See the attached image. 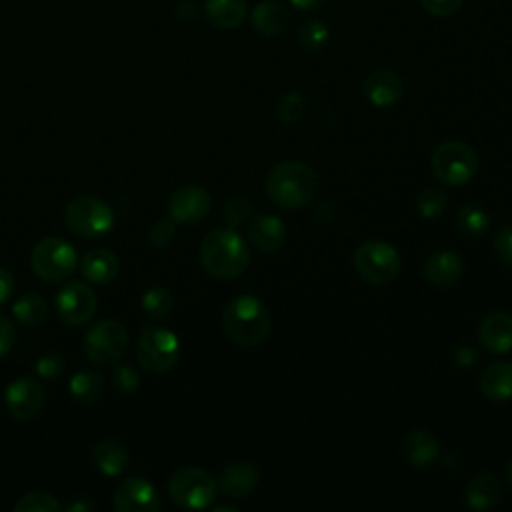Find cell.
I'll list each match as a JSON object with an SVG mask.
<instances>
[{"label": "cell", "instance_id": "1", "mask_svg": "<svg viewBox=\"0 0 512 512\" xmlns=\"http://www.w3.org/2000/svg\"><path fill=\"white\" fill-rule=\"evenodd\" d=\"M264 186L268 198L276 206L284 210H296L312 202L320 182L316 170L306 162L282 160L270 168Z\"/></svg>", "mask_w": 512, "mask_h": 512}, {"label": "cell", "instance_id": "2", "mask_svg": "<svg viewBox=\"0 0 512 512\" xmlns=\"http://www.w3.org/2000/svg\"><path fill=\"white\" fill-rule=\"evenodd\" d=\"M200 262L210 276L232 280L250 264V252L234 228H216L200 242Z\"/></svg>", "mask_w": 512, "mask_h": 512}, {"label": "cell", "instance_id": "3", "mask_svg": "<svg viewBox=\"0 0 512 512\" xmlns=\"http://www.w3.org/2000/svg\"><path fill=\"white\" fill-rule=\"evenodd\" d=\"M270 312L256 296H236L222 312V330L238 346H256L270 332Z\"/></svg>", "mask_w": 512, "mask_h": 512}, {"label": "cell", "instance_id": "4", "mask_svg": "<svg viewBox=\"0 0 512 512\" xmlns=\"http://www.w3.org/2000/svg\"><path fill=\"white\" fill-rule=\"evenodd\" d=\"M354 270L358 276L374 286L390 284L400 272V254L398 250L384 240H366L362 242L352 256Z\"/></svg>", "mask_w": 512, "mask_h": 512}, {"label": "cell", "instance_id": "5", "mask_svg": "<svg viewBox=\"0 0 512 512\" xmlns=\"http://www.w3.org/2000/svg\"><path fill=\"white\" fill-rule=\"evenodd\" d=\"M64 220L72 234L80 238H100L114 226L112 208L98 196L82 194L72 198L64 208Z\"/></svg>", "mask_w": 512, "mask_h": 512}, {"label": "cell", "instance_id": "6", "mask_svg": "<svg viewBox=\"0 0 512 512\" xmlns=\"http://www.w3.org/2000/svg\"><path fill=\"white\" fill-rule=\"evenodd\" d=\"M434 176L446 186H462L472 180L478 168L476 152L462 140H448L436 146L430 158Z\"/></svg>", "mask_w": 512, "mask_h": 512}, {"label": "cell", "instance_id": "7", "mask_svg": "<svg viewBox=\"0 0 512 512\" xmlns=\"http://www.w3.org/2000/svg\"><path fill=\"white\" fill-rule=\"evenodd\" d=\"M30 266L44 282H62L78 266V256L72 244L58 236L42 238L30 254Z\"/></svg>", "mask_w": 512, "mask_h": 512}, {"label": "cell", "instance_id": "8", "mask_svg": "<svg viewBox=\"0 0 512 512\" xmlns=\"http://www.w3.org/2000/svg\"><path fill=\"white\" fill-rule=\"evenodd\" d=\"M168 492L176 506L186 510H202L210 506L216 496V480L202 468L186 466L170 476Z\"/></svg>", "mask_w": 512, "mask_h": 512}, {"label": "cell", "instance_id": "9", "mask_svg": "<svg viewBox=\"0 0 512 512\" xmlns=\"http://www.w3.org/2000/svg\"><path fill=\"white\" fill-rule=\"evenodd\" d=\"M180 354V342L176 334L162 326H148L142 330L136 356L144 370L162 374L168 372L176 362Z\"/></svg>", "mask_w": 512, "mask_h": 512}, {"label": "cell", "instance_id": "10", "mask_svg": "<svg viewBox=\"0 0 512 512\" xmlns=\"http://www.w3.org/2000/svg\"><path fill=\"white\" fill-rule=\"evenodd\" d=\"M82 346L92 362L102 366L114 364L128 348V330L118 320H100L86 332Z\"/></svg>", "mask_w": 512, "mask_h": 512}, {"label": "cell", "instance_id": "11", "mask_svg": "<svg viewBox=\"0 0 512 512\" xmlns=\"http://www.w3.org/2000/svg\"><path fill=\"white\" fill-rule=\"evenodd\" d=\"M98 308L96 292L82 284V282H70L56 294V312L62 322L70 326H80L92 320Z\"/></svg>", "mask_w": 512, "mask_h": 512}, {"label": "cell", "instance_id": "12", "mask_svg": "<svg viewBox=\"0 0 512 512\" xmlns=\"http://www.w3.org/2000/svg\"><path fill=\"white\" fill-rule=\"evenodd\" d=\"M210 204V194L202 186L186 184L172 192L168 200V210L170 218L176 224H196L208 214Z\"/></svg>", "mask_w": 512, "mask_h": 512}, {"label": "cell", "instance_id": "13", "mask_svg": "<svg viewBox=\"0 0 512 512\" xmlns=\"http://www.w3.org/2000/svg\"><path fill=\"white\" fill-rule=\"evenodd\" d=\"M114 508L118 512H154L160 508V498L148 480L128 478L114 492Z\"/></svg>", "mask_w": 512, "mask_h": 512}, {"label": "cell", "instance_id": "14", "mask_svg": "<svg viewBox=\"0 0 512 512\" xmlns=\"http://www.w3.org/2000/svg\"><path fill=\"white\" fill-rule=\"evenodd\" d=\"M6 408L18 420L38 416L44 406V388L32 378H18L6 388Z\"/></svg>", "mask_w": 512, "mask_h": 512}, {"label": "cell", "instance_id": "15", "mask_svg": "<svg viewBox=\"0 0 512 512\" xmlns=\"http://www.w3.org/2000/svg\"><path fill=\"white\" fill-rule=\"evenodd\" d=\"M478 342L490 354H506L512 350V314L496 310L486 314L478 324Z\"/></svg>", "mask_w": 512, "mask_h": 512}, {"label": "cell", "instance_id": "16", "mask_svg": "<svg viewBox=\"0 0 512 512\" xmlns=\"http://www.w3.org/2000/svg\"><path fill=\"white\" fill-rule=\"evenodd\" d=\"M362 90L370 104L378 108H388L402 98L404 84L396 72L388 68H378L366 76Z\"/></svg>", "mask_w": 512, "mask_h": 512}, {"label": "cell", "instance_id": "17", "mask_svg": "<svg viewBox=\"0 0 512 512\" xmlns=\"http://www.w3.org/2000/svg\"><path fill=\"white\" fill-rule=\"evenodd\" d=\"M400 452H402V458L412 468L422 470V468H430L440 458V442L432 432L416 428L402 438Z\"/></svg>", "mask_w": 512, "mask_h": 512}, {"label": "cell", "instance_id": "18", "mask_svg": "<svg viewBox=\"0 0 512 512\" xmlns=\"http://www.w3.org/2000/svg\"><path fill=\"white\" fill-rule=\"evenodd\" d=\"M422 274L428 280V284L436 288H448L462 278L464 262L452 250H436L426 258Z\"/></svg>", "mask_w": 512, "mask_h": 512}, {"label": "cell", "instance_id": "19", "mask_svg": "<svg viewBox=\"0 0 512 512\" xmlns=\"http://www.w3.org/2000/svg\"><path fill=\"white\" fill-rule=\"evenodd\" d=\"M258 470L246 460H232L228 462L220 476L218 488L230 498H246L258 486Z\"/></svg>", "mask_w": 512, "mask_h": 512}, {"label": "cell", "instance_id": "20", "mask_svg": "<svg viewBox=\"0 0 512 512\" xmlns=\"http://www.w3.org/2000/svg\"><path fill=\"white\" fill-rule=\"evenodd\" d=\"M504 496L502 480L492 472H478L466 484V504L474 510H492Z\"/></svg>", "mask_w": 512, "mask_h": 512}, {"label": "cell", "instance_id": "21", "mask_svg": "<svg viewBox=\"0 0 512 512\" xmlns=\"http://www.w3.org/2000/svg\"><path fill=\"white\" fill-rule=\"evenodd\" d=\"M286 226L278 216H258L248 226V240L262 252H276L286 242Z\"/></svg>", "mask_w": 512, "mask_h": 512}, {"label": "cell", "instance_id": "22", "mask_svg": "<svg viewBox=\"0 0 512 512\" xmlns=\"http://www.w3.org/2000/svg\"><path fill=\"white\" fill-rule=\"evenodd\" d=\"M480 392L492 402L512 398V360H498L486 366L480 374Z\"/></svg>", "mask_w": 512, "mask_h": 512}, {"label": "cell", "instance_id": "23", "mask_svg": "<svg viewBox=\"0 0 512 512\" xmlns=\"http://www.w3.org/2000/svg\"><path fill=\"white\" fill-rule=\"evenodd\" d=\"M250 18H252V26L258 34H262L266 38H274L288 28L290 10L276 0H266V2H260L254 6Z\"/></svg>", "mask_w": 512, "mask_h": 512}, {"label": "cell", "instance_id": "24", "mask_svg": "<svg viewBox=\"0 0 512 512\" xmlns=\"http://www.w3.org/2000/svg\"><path fill=\"white\" fill-rule=\"evenodd\" d=\"M118 258L114 252L106 250V248H96L84 254V258L80 260V272L86 280L94 282V284H108L110 280L116 278L118 274Z\"/></svg>", "mask_w": 512, "mask_h": 512}, {"label": "cell", "instance_id": "25", "mask_svg": "<svg viewBox=\"0 0 512 512\" xmlns=\"http://www.w3.org/2000/svg\"><path fill=\"white\" fill-rule=\"evenodd\" d=\"M204 12L216 28L234 30L246 20L248 6L246 0H206Z\"/></svg>", "mask_w": 512, "mask_h": 512}, {"label": "cell", "instance_id": "26", "mask_svg": "<svg viewBox=\"0 0 512 512\" xmlns=\"http://www.w3.org/2000/svg\"><path fill=\"white\" fill-rule=\"evenodd\" d=\"M128 460V450L116 440H104L92 452V462L104 476L122 474L128 466Z\"/></svg>", "mask_w": 512, "mask_h": 512}, {"label": "cell", "instance_id": "27", "mask_svg": "<svg viewBox=\"0 0 512 512\" xmlns=\"http://www.w3.org/2000/svg\"><path fill=\"white\" fill-rule=\"evenodd\" d=\"M454 222L460 234L468 238H480L490 226V214L478 204H464L458 208Z\"/></svg>", "mask_w": 512, "mask_h": 512}, {"label": "cell", "instance_id": "28", "mask_svg": "<svg viewBox=\"0 0 512 512\" xmlns=\"http://www.w3.org/2000/svg\"><path fill=\"white\" fill-rule=\"evenodd\" d=\"M104 392V380L100 374L84 370L70 378V394L80 404H94Z\"/></svg>", "mask_w": 512, "mask_h": 512}, {"label": "cell", "instance_id": "29", "mask_svg": "<svg viewBox=\"0 0 512 512\" xmlns=\"http://www.w3.org/2000/svg\"><path fill=\"white\" fill-rule=\"evenodd\" d=\"M46 312H48V304L36 292H28L20 296L12 306V314L24 326H38L46 318Z\"/></svg>", "mask_w": 512, "mask_h": 512}, {"label": "cell", "instance_id": "30", "mask_svg": "<svg viewBox=\"0 0 512 512\" xmlns=\"http://www.w3.org/2000/svg\"><path fill=\"white\" fill-rule=\"evenodd\" d=\"M174 308L172 294L162 286H152L142 294V310L152 320H164Z\"/></svg>", "mask_w": 512, "mask_h": 512}, {"label": "cell", "instance_id": "31", "mask_svg": "<svg viewBox=\"0 0 512 512\" xmlns=\"http://www.w3.org/2000/svg\"><path fill=\"white\" fill-rule=\"evenodd\" d=\"M298 36H300V42L306 50L310 52H320L328 46L330 42V30L328 26L318 20V18H310V20H304L298 28Z\"/></svg>", "mask_w": 512, "mask_h": 512}, {"label": "cell", "instance_id": "32", "mask_svg": "<svg viewBox=\"0 0 512 512\" xmlns=\"http://www.w3.org/2000/svg\"><path fill=\"white\" fill-rule=\"evenodd\" d=\"M446 204H448V196L440 188H424L416 196V212L428 220L440 216Z\"/></svg>", "mask_w": 512, "mask_h": 512}, {"label": "cell", "instance_id": "33", "mask_svg": "<svg viewBox=\"0 0 512 512\" xmlns=\"http://www.w3.org/2000/svg\"><path fill=\"white\" fill-rule=\"evenodd\" d=\"M14 510H18V512H56V510H62V504L48 492H30V494H24L14 504Z\"/></svg>", "mask_w": 512, "mask_h": 512}, {"label": "cell", "instance_id": "34", "mask_svg": "<svg viewBox=\"0 0 512 512\" xmlns=\"http://www.w3.org/2000/svg\"><path fill=\"white\" fill-rule=\"evenodd\" d=\"M222 214H224L226 224H228L230 228H236V226L244 224V222L250 218V214H252V202H250L248 196H244V194H232V196L226 200Z\"/></svg>", "mask_w": 512, "mask_h": 512}, {"label": "cell", "instance_id": "35", "mask_svg": "<svg viewBox=\"0 0 512 512\" xmlns=\"http://www.w3.org/2000/svg\"><path fill=\"white\" fill-rule=\"evenodd\" d=\"M304 110H306V102L298 92L284 94L276 104V114L284 124H296L304 116Z\"/></svg>", "mask_w": 512, "mask_h": 512}, {"label": "cell", "instance_id": "36", "mask_svg": "<svg viewBox=\"0 0 512 512\" xmlns=\"http://www.w3.org/2000/svg\"><path fill=\"white\" fill-rule=\"evenodd\" d=\"M112 384L118 392L122 394H130L138 388L140 384V376L136 372L134 366L130 364H118L114 370H112Z\"/></svg>", "mask_w": 512, "mask_h": 512}, {"label": "cell", "instance_id": "37", "mask_svg": "<svg viewBox=\"0 0 512 512\" xmlns=\"http://www.w3.org/2000/svg\"><path fill=\"white\" fill-rule=\"evenodd\" d=\"M64 366H66V358L60 352L50 350L38 358L36 372L42 378H56L64 370Z\"/></svg>", "mask_w": 512, "mask_h": 512}, {"label": "cell", "instance_id": "38", "mask_svg": "<svg viewBox=\"0 0 512 512\" xmlns=\"http://www.w3.org/2000/svg\"><path fill=\"white\" fill-rule=\"evenodd\" d=\"M176 234V222L172 218H166V220H158L152 224L150 232H148V238H150V244L156 246V248H164L172 242Z\"/></svg>", "mask_w": 512, "mask_h": 512}, {"label": "cell", "instance_id": "39", "mask_svg": "<svg viewBox=\"0 0 512 512\" xmlns=\"http://www.w3.org/2000/svg\"><path fill=\"white\" fill-rule=\"evenodd\" d=\"M420 4L428 14L438 18H448L462 8L464 0H420Z\"/></svg>", "mask_w": 512, "mask_h": 512}, {"label": "cell", "instance_id": "40", "mask_svg": "<svg viewBox=\"0 0 512 512\" xmlns=\"http://www.w3.org/2000/svg\"><path fill=\"white\" fill-rule=\"evenodd\" d=\"M494 252L500 262L512 266V226H504L494 236Z\"/></svg>", "mask_w": 512, "mask_h": 512}, {"label": "cell", "instance_id": "41", "mask_svg": "<svg viewBox=\"0 0 512 512\" xmlns=\"http://www.w3.org/2000/svg\"><path fill=\"white\" fill-rule=\"evenodd\" d=\"M16 342V330L12 322L0 314V358H4Z\"/></svg>", "mask_w": 512, "mask_h": 512}, {"label": "cell", "instance_id": "42", "mask_svg": "<svg viewBox=\"0 0 512 512\" xmlns=\"http://www.w3.org/2000/svg\"><path fill=\"white\" fill-rule=\"evenodd\" d=\"M478 362V352L472 346H458L454 350V364L462 370L472 368Z\"/></svg>", "mask_w": 512, "mask_h": 512}, {"label": "cell", "instance_id": "43", "mask_svg": "<svg viewBox=\"0 0 512 512\" xmlns=\"http://www.w3.org/2000/svg\"><path fill=\"white\" fill-rule=\"evenodd\" d=\"M14 284L16 282H14V276L10 274V270L0 266V304H4L12 296Z\"/></svg>", "mask_w": 512, "mask_h": 512}, {"label": "cell", "instance_id": "44", "mask_svg": "<svg viewBox=\"0 0 512 512\" xmlns=\"http://www.w3.org/2000/svg\"><path fill=\"white\" fill-rule=\"evenodd\" d=\"M64 508L70 512H88V510L96 508V500L88 494H82V496H74Z\"/></svg>", "mask_w": 512, "mask_h": 512}, {"label": "cell", "instance_id": "45", "mask_svg": "<svg viewBox=\"0 0 512 512\" xmlns=\"http://www.w3.org/2000/svg\"><path fill=\"white\" fill-rule=\"evenodd\" d=\"M324 2L326 0H290V4L300 10H318Z\"/></svg>", "mask_w": 512, "mask_h": 512}, {"label": "cell", "instance_id": "46", "mask_svg": "<svg viewBox=\"0 0 512 512\" xmlns=\"http://www.w3.org/2000/svg\"><path fill=\"white\" fill-rule=\"evenodd\" d=\"M506 482L512 486V458L506 464Z\"/></svg>", "mask_w": 512, "mask_h": 512}, {"label": "cell", "instance_id": "47", "mask_svg": "<svg viewBox=\"0 0 512 512\" xmlns=\"http://www.w3.org/2000/svg\"><path fill=\"white\" fill-rule=\"evenodd\" d=\"M220 510H230V512H236L234 506H214V512H220Z\"/></svg>", "mask_w": 512, "mask_h": 512}]
</instances>
